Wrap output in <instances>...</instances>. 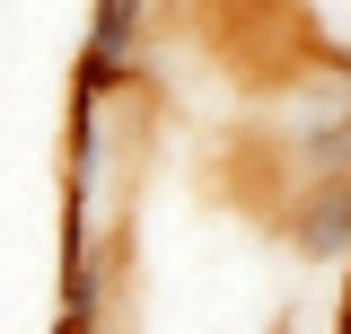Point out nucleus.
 <instances>
[{
    "instance_id": "3",
    "label": "nucleus",
    "mask_w": 351,
    "mask_h": 334,
    "mask_svg": "<svg viewBox=\"0 0 351 334\" xmlns=\"http://www.w3.org/2000/svg\"><path fill=\"white\" fill-rule=\"evenodd\" d=\"M272 220H281V238H290L307 264H343L351 273V185L290 194V203H272Z\"/></svg>"
},
{
    "instance_id": "2",
    "label": "nucleus",
    "mask_w": 351,
    "mask_h": 334,
    "mask_svg": "<svg viewBox=\"0 0 351 334\" xmlns=\"http://www.w3.org/2000/svg\"><path fill=\"white\" fill-rule=\"evenodd\" d=\"M149 36H158V0H88V36L71 80L97 97H132L149 80Z\"/></svg>"
},
{
    "instance_id": "4",
    "label": "nucleus",
    "mask_w": 351,
    "mask_h": 334,
    "mask_svg": "<svg viewBox=\"0 0 351 334\" xmlns=\"http://www.w3.org/2000/svg\"><path fill=\"white\" fill-rule=\"evenodd\" d=\"M299 9V62H351V0H290Z\"/></svg>"
},
{
    "instance_id": "5",
    "label": "nucleus",
    "mask_w": 351,
    "mask_h": 334,
    "mask_svg": "<svg viewBox=\"0 0 351 334\" xmlns=\"http://www.w3.org/2000/svg\"><path fill=\"white\" fill-rule=\"evenodd\" d=\"M53 334H62V326H53Z\"/></svg>"
},
{
    "instance_id": "1",
    "label": "nucleus",
    "mask_w": 351,
    "mask_h": 334,
    "mask_svg": "<svg viewBox=\"0 0 351 334\" xmlns=\"http://www.w3.org/2000/svg\"><path fill=\"white\" fill-rule=\"evenodd\" d=\"M263 167H272V203L351 185V62H299V80L263 115Z\"/></svg>"
}]
</instances>
